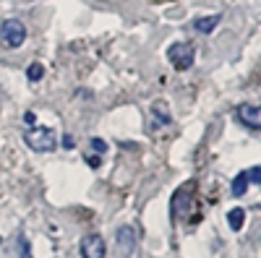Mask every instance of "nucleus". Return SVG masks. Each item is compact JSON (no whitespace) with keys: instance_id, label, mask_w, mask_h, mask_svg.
<instances>
[{"instance_id":"f257e3e1","label":"nucleus","mask_w":261,"mask_h":258,"mask_svg":"<svg viewBox=\"0 0 261 258\" xmlns=\"http://www.w3.org/2000/svg\"><path fill=\"white\" fill-rule=\"evenodd\" d=\"M24 144L32 149V152H39V154H45V152H53L58 138H55V131L53 128H45V125H34L32 131L24 133Z\"/></svg>"},{"instance_id":"f03ea898","label":"nucleus","mask_w":261,"mask_h":258,"mask_svg":"<svg viewBox=\"0 0 261 258\" xmlns=\"http://www.w3.org/2000/svg\"><path fill=\"white\" fill-rule=\"evenodd\" d=\"M0 42L11 50L21 47L27 42V26L21 24L18 18H6L3 24H0Z\"/></svg>"},{"instance_id":"7ed1b4c3","label":"nucleus","mask_w":261,"mask_h":258,"mask_svg":"<svg viewBox=\"0 0 261 258\" xmlns=\"http://www.w3.org/2000/svg\"><path fill=\"white\" fill-rule=\"evenodd\" d=\"M167 58H170V63H172L178 71H188V68L193 66L196 52H193V47L188 45V42H175V45H170Z\"/></svg>"},{"instance_id":"20e7f679","label":"nucleus","mask_w":261,"mask_h":258,"mask_svg":"<svg viewBox=\"0 0 261 258\" xmlns=\"http://www.w3.org/2000/svg\"><path fill=\"white\" fill-rule=\"evenodd\" d=\"M136 240H139V235H136L134 227H128V224L118 227V230H115V248H118V255H120V258H130V255L136 253Z\"/></svg>"},{"instance_id":"39448f33","label":"nucleus","mask_w":261,"mask_h":258,"mask_svg":"<svg viewBox=\"0 0 261 258\" xmlns=\"http://www.w3.org/2000/svg\"><path fill=\"white\" fill-rule=\"evenodd\" d=\"M105 253H107V245L97 232L86 235V238L81 240V255L84 258H105Z\"/></svg>"},{"instance_id":"423d86ee","label":"nucleus","mask_w":261,"mask_h":258,"mask_svg":"<svg viewBox=\"0 0 261 258\" xmlns=\"http://www.w3.org/2000/svg\"><path fill=\"white\" fill-rule=\"evenodd\" d=\"M235 115H238V120H241L243 125H248L251 131H256V128L261 125V110H258L256 104H248V102H243V104L235 110Z\"/></svg>"},{"instance_id":"0eeeda50","label":"nucleus","mask_w":261,"mask_h":258,"mask_svg":"<svg viewBox=\"0 0 261 258\" xmlns=\"http://www.w3.org/2000/svg\"><path fill=\"white\" fill-rule=\"evenodd\" d=\"M188 193H191V185L175 190V196H172V217H175V222L186 217V209H188V204H191Z\"/></svg>"},{"instance_id":"6e6552de","label":"nucleus","mask_w":261,"mask_h":258,"mask_svg":"<svg viewBox=\"0 0 261 258\" xmlns=\"http://www.w3.org/2000/svg\"><path fill=\"white\" fill-rule=\"evenodd\" d=\"M172 123V115H170V107L167 102H154L151 104V128H162V125H170Z\"/></svg>"},{"instance_id":"1a4fd4ad","label":"nucleus","mask_w":261,"mask_h":258,"mask_svg":"<svg viewBox=\"0 0 261 258\" xmlns=\"http://www.w3.org/2000/svg\"><path fill=\"white\" fill-rule=\"evenodd\" d=\"M217 24H220V13H212V16H199L193 21V29L199 34H212L217 29Z\"/></svg>"},{"instance_id":"9d476101","label":"nucleus","mask_w":261,"mask_h":258,"mask_svg":"<svg viewBox=\"0 0 261 258\" xmlns=\"http://www.w3.org/2000/svg\"><path fill=\"white\" fill-rule=\"evenodd\" d=\"M227 224H230V230H241L243 224H246V211L243 209H232L230 214H227Z\"/></svg>"},{"instance_id":"9b49d317","label":"nucleus","mask_w":261,"mask_h":258,"mask_svg":"<svg viewBox=\"0 0 261 258\" xmlns=\"http://www.w3.org/2000/svg\"><path fill=\"white\" fill-rule=\"evenodd\" d=\"M230 190H232V196H235V198H241L243 193L248 190V178H246V172H241V175L232 180V188H230Z\"/></svg>"},{"instance_id":"f8f14e48","label":"nucleus","mask_w":261,"mask_h":258,"mask_svg":"<svg viewBox=\"0 0 261 258\" xmlns=\"http://www.w3.org/2000/svg\"><path fill=\"white\" fill-rule=\"evenodd\" d=\"M42 76H45V68H42V63H34V66L27 68V78H29V81H39Z\"/></svg>"},{"instance_id":"ddd939ff","label":"nucleus","mask_w":261,"mask_h":258,"mask_svg":"<svg viewBox=\"0 0 261 258\" xmlns=\"http://www.w3.org/2000/svg\"><path fill=\"white\" fill-rule=\"evenodd\" d=\"M246 178H248V183H261V167H251L246 172Z\"/></svg>"},{"instance_id":"4468645a","label":"nucleus","mask_w":261,"mask_h":258,"mask_svg":"<svg viewBox=\"0 0 261 258\" xmlns=\"http://www.w3.org/2000/svg\"><path fill=\"white\" fill-rule=\"evenodd\" d=\"M89 146L94 149L97 154H105V152H107V144H105L102 138H92V141H89Z\"/></svg>"},{"instance_id":"2eb2a0df","label":"nucleus","mask_w":261,"mask_h":258,"mask_svg":"<svg viewBox=\"0 0 261 258\" xmlns=\"http://www.w3.org/2000/svg\"><path fill=\"white\" fill-rule=\"evenodd\" d=\"M84 162H86V164H89L92 169H97V167L102 164V159H99L97 154H86V157H84Z\"/></svg>"},{"instance_id":"dca6fc26","label":"nucleus","mask_w":261,"mask_h":258,"mask_svg":"<svg viewBox=\"0 0 261 258\" xmlns=\"http://www.w3.org/2000/svg\"><path fill=\"white\" fill-rule=\"evenodd\" d=\"M73 146H76V138H73L71 133H65V136H63V149H73Z\"/></svg>"},{"instance_id":"f3484780","label":"nucleus","mask_w":261,"mask_h":258,"mask_svg":"<svg viewBox=\"0 0 261 258\" xmlns=\"http://www.w3.org/2000/svg\"><path fill=\"white\" fill-rule=\"evenodd\" d=\"M18 248H21V258H32V255H29V248H27V240H24V238H18Z\"/></svg>"},{"instance_id":"a211bd4d","label":"nucleus","mask_w":261,"mask_h":258,"mask_svg":"<svg viewBox=\"0 0 261 258\" xmlns=\"http://www.w3.org/2000/svg\"><path fill=\"white\" fill-rule=\"evenodd\" d=\"M24 123L34 128V125H37V115H34V112H27V115H24Z\"/></svg>"}]
</instances>
